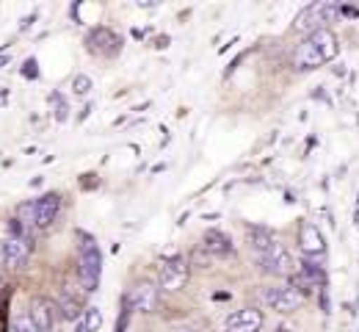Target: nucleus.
<instances>
[{"label":"nucleus","instance_id":"8","mask_svg":"<svg viewBox=\"0 0 359 332\" xmlns=\"http://www.w3.org/2000/svg\"><path fill=\"white\" fill-rule=\"evenodd\" d=\"M86 50L91 55H100V58H114L122 50V39L111 28H94L86 36Z\"/></svg>","mask_w":359,"mask_h":332},{"label":"nucleus","instance_id":"21","mask_svg":"<svg viewBox=\"0 0 359 332\" xmlns=\"http://www.w3.org/2000/svg\"><path fill=\"white\" fill-rule=\"evenodd\" d=\"M14 332H36V327L31 324V319H28V316H22V319L14 324Z\"/></svg>","mask_w":359,"mask_h":332},{"label":"nucleus","instance_id":"9","mask_svg":"<svg viewBox=\"0 0 359 332\" xmlns=\"http://www.w3.org/2000/svg\"><path fill=\"white\" fill-rule=\"evenodd\" d=\"M260 266H263L266 274H273V277H287V274H293V269H296L293 255H290L287 246L279 244V241H273L271 252L260 260Z\"/></svg>","mask_w":359,"mask_h":332},{"label":"nucleus","instance_id":"18","mask_svg":"<svg viewBox=\"0 0 359 332\" xmlns=\"http://www.w3.org/2000/svg\"><path fill=\"white\" fill-rule=\"evenodd\" d=\"M72 89H75V95H78V97H86L91 92V78H89V75H75Z\"/></svg>","mask_w":359,"mask_h":332},{"label":"nucleus","instance_id":"13","mask_svg":"<svg viewBox=\"0 0 359 332\" xmlns=\"http://www.w3.org/2000/svg\"><path fill=\"white\" fill-rule=\"evenodd\" d=\"M28 255H31V249H28V244L22 238L14 236L8 238V241H3V263L8 269H22L25 260H28Z\"/></svg>","mask_w":359,"mask_h":332},{"label":"nucleus","instance_id":"1","mask_svg":"<svg viewBox=\"0 0 359 332\" xmlns=\"http://www.w3.org/2000/svg\"><path fill=\"white\" fill-rule=\"evenodd\" d=\"M337 53H340V39H337V34L332 28L315 31L310 36H304V42L293 53V69H299V72L318 69V67L334 61Z\"/></svg>","mask_w":359,"mask_h":332},{"label":"nucleus","instance_id":"10","mask_svg":"<svg viewBox=\"0 0 359 332\" xmlns=\"http://www.w3.org/2000/svg\"><path fill=\"white\" fill-rule=\"evenodd\" d=\"M158 296H161L158 285L149 283V280H141L138 285L130 288V293H128V305L133 307L135 313H152V310L158 307Z\"/></svg>","mask_w":359,"mask_h":332},{"label":"nucleus","instance_id":"25","mask_svg":"<svg viewBox=\"0 0 359 332\" xmlns=\"http://www.w3.org/2000/svg\"><path fill=\"white\" fill-rule=\"evenodd\" d=\"M0 263H3V241H0Z\"/></svg>","mask_w":359,"mask_h":332},{"label":"nucleus","instance_id":"20","mask_svg":"<svg viewBox=\"0 0 359 332\" xmlns=\"http://www.w3.org/2000/svg\"><path fill=\"white\" fill-rule=\"evenodd\" d=\"M50 100L55 102V119H58V122H64V119H67V102L61 100V95H53Z\"/></svg>","mask_w":359,"mask_h":332},{"label":"nucleus","instance_id":"3","mask_svg":"<svg viewBox=\"0 0 359 332\" xmlns=\"http://www.w3.org/2000/svg\"><path fill=\"white\" fill-rule=\"evenodd\" d=\"M260 302L273 313L287 316V313H293L304 305V293L296 285H266L260 291Z\"/></svg>","mask_w":359,"mask_h":332},{"label":"nucleus","instance_id":"4","mask_svg":"<svg viewBox=\"0 0 359 332\" xmlns=\"http://www.w3.org/2000/svg\"><path fill=\"white\" fill-rule=\"evenodd\" d=\"M100 274H102V255H100V246H97L91 238H83V244H81V258H78V277H81V285H83L89 293L97 291Z\"/></svg>","mask_w":359,"mask_h":332},{"label":"nucleus","instance_id":"16","mask_svg":"<svg viewBox=\"0 0 359 332\" xmlns=\"http://www.w3.org/2000/svg\"><path fill=\"white\" fill-rule=\"evenodd\" d=\"M100 327H102V313H100V307H86L78 330L81 332H97Z\"/></svg>","mask_w":359,"mask_h":332},{"label":"nucleus","instance_id":"11","mask_svg":"<svg viewBox=\"0 0 359 332\" xmlns=\"http://www.w3.org/2000/svg\"><path fill=\"white\" fill-rule=\"evenodd\" d=\"M263 321L266 319L257 307H241L224 321V332H260Z\"/></svg>","mask_w":359,"mask_h":332},{"label":"nucleus","instance_id":"19","mask_svg":"<svg viewBox=\"0 0 359 332\" xmlns=\"http://www.w3.org/2000/svg\"><path fill=\"white\" fill-rule=\"evenodd\" d=\"M17 222H22V225H34V202L20 205V211H17Z\"/></svg>","mask_w":359,"mask_h":332},{"label":"nucleus","instance_id":"22","mask_svg":"<svg viewBox=\"0 0 359 332\" xmlns=\"http://www.w3.org/2000/svg\"><path fill=\"white\" fill-rule=\"evenodd\" d=\"M0 332H8V327H6V313L0 310Z\"/></svg>","mask_w":359,"mask_h":332},{"label":"nucleus","instance_id":"6","mask_svg":"<svg viewBox=\"0 0 359 332\" xmlns=\"http://www.w3.org/2000/svg\"><path fill=\"white\" fill-rule=\"evenodd\" d=\"M28 319L31 324L36 327V332H58V319H61V310L53 299L47 296H36L28 307Z\"/></svg>","mask_w":359,"mask_h":332},{"label":"nucleus","instance_id":"14","mask_svg":"<svg viewBox=\"0 0 359 332\" xmlns=\"http://www.w3.org/2000/svg\"><path fill=\"white\" fill-rule=\"evenodd\" d=\"M202 249H205L208 255L226 258V255H232V241H229L222 230H208V233L202 236Z\"/></svg>","mask_w":359,"mask_h":332},{"label":"nucleus","instance_id":"17","mask_svg":"<svg viewBox=\"0 0 359 332\" xmlns=\"http://www.w3.org/2000/svg\"><path fill=\"white\" fill-rule=\"evenodd\" d=\"M58 310H61V316H64V319H78V313H81V310H78V302H75V299H69V296H64V299H61Z\"/></svg>","mask_w":359,"mask_h":332},{"label":"nucleus","instance_id":"5","mask_svg":"<svg viewBox=\"0 0 359 332\" xmlns=\"http://www.w3.org/2000/svg\"><path fill=\"white\" fill-rule=\"evenodd\" d=\"M188 277H191V263H188L185 258H169V260H163L161 269H158V291H163V293H177V291L185 288Z\"/></svg>","mask_w":359,"mask_h":332},{"label":"nucleus","instance_id":"24","mask_svg":"<svg viewBox=\"0 0 359 332\" xmlns=\"http://www.w3.org/2000/svg\"><path fill=\"white\" fill-rule=\"evenodd\" d=\"M172 332H194V330H188V327H177V330H172Z\"/></svg>","mask_w":359,"mask_h":332},{"label":"nucleus","instance_id":"15","mask_svg":"<svg viewBox=\"0 0 359 332\" xmlns=\"http://www.w3.org/2000/svg\"><path fill=\"white\" fill-rule=\"evenodd\" d=\"M246 238H249V246H252V252L257 255V260H263V258L269 255L273 241H276L266 227H249V230H246Z\"/></svg>","mask_w":359,"mask_h":332},{"label":"nucleus","instance_id":"23","mask_svg":"<svg viewBox=\"0 0 359 332\" xmlns=\"http://www.w3.org/2000/svg\"><path fill=\"white\" fill-rule=\"evenodd\" d=\"M6 100H8V92H0V105H6Z\"/></svg>","mask_w":359,"mask_h":332},{"label":"nucleus","instance_id":"7","mask_svg":"<svg viewBox=\"0 0 359 332\" xmlns=\"http://www.w3.org/2000/svg\"><path fill=\"white\" fill-rule=\"evenodd\" d=\"M299 246H302V255L307 260L323 263V258H326V241H323V233L318 230V225L302 222V227H299Z\"/></svg>","mask_w":359,"mask_h":332},{"label":"nucleus","instance_id":"12","mask_svg":"<svg viewBox=\"0 0 359 332\" xmlns=\"http://www.w3.org/2000/svg\"><path fill=\"white\" fill-rule=\"evenodd\" d=\"M58 211H61V197L55 191H50L45 197L34 199V227L47 230L58 219Z\"/></svg>","mask_w":359,"mask_h":332},{"label":"nucleus","instance_id":"26","mask_svg":"<svg viewBox=\"0 0 359 332\" xmlns=\"http://www.w3.org/2000/svg\"><path fill=\"white\" fill-rule=\"evenodd\" d=\"M3 285H6V280H3V274H0V291H3Z\"/></svg>","mask_w":359,"mask_h":332},{"label":"nucleus","instance_id":"2","mask_svg":"<svg viewBox=\"0 0 359 332\" xmlns=\"http://www.w3.org/2000/svg\"><path fill=\"white\" fill-rule=\"evenodd\" d=\"M340 14H343V6H340V3H334V0H318V3H310L307 8L299 11L293 28L310 36L315 31L329 28V22H334Z\"/></svg>","mask_w":359,"mask_h":332}]
</instances>
